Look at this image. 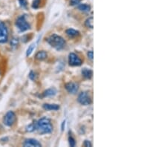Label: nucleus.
Wrapping results in <instances>:
<instances>
[{
    "label": "nucleus",
    "instance_id": "nucleus-1",
    "mask_svg": "<svg viewBox=\"0 0 167 147\" xmlns=\"http://www.w3.org/2000/svg\"><path fill=\"white\" fill-rule=\"evenodd\" d=\"M36 128L41 134H50L53 131V126L50 119L42 117L35 123Z\"/></svg>",
    "mask_w": 167,
    "mask_h": 147
},
{
    "label": "nucleus",
    "instance_id": "nucleus-2",
    "mask_svg": "<svg viewBox=\"0 0 167 147\" xmlns=\"http://www.w3.org/2000/svg\"><path fill=\"white\" fill-rule=\"evenodd\" d=\"M47 42L51 47H53L57 51L62 50L66 45L65 40L62 36L56 35V34H53V35L49 36L47 39Z\"/></svg>",
    "mask_w": 167,
    "mask_h": 147
},
{
    "label": "nucleus",
    "instance_id": "nucleus-3",
    "mask_svg": "<svg viewBox=\"0 0 167 147\" xmlns=\"http://www.w3.org/2000/svg\"><path fill=\"white\" fill-rule=\"evenodd\" d=\"M16 25H17V28L19 29L20 31L24 32L26 30L30 29V24H28V22L25 19V16H21L18 19H17L16 22Z\"/></svg>",
    "mask_w": 167,
    "mask_h": 147
},
{
    "label": "nucleus",
    "instance_id": "nucleus-4",
    "mask_svg": "<svg viewBox=\"0 0 167 147\" xmlns=\"http://www.w3.org/2000/svg\"><path fill=\"white\" fill-rule=\"evenodd\" d=\"M16 121V115L12 111H9L5 115L3 119V122L7 126H11Z\"/></svg>",
    "mask_w": 167,
    "mask_h": 147
},
{
    "label": "nucleus",
    "instance_id": "nucleus-5",
    "mask_svg": "<svg viewBox=\"0 0 167 147\" xmlns=\"http://www.w3.org/2000/svg\"><path fill=\"white\" fill-rule=\"evenodd\" d=\"M8 40V31L5 24L0 21V43H5Z\"/></svg>",
    "mask_w": 167,
    "mask_h": 147
},
{
    "label": "nucleus",
    "instance_id": "nucleus-6",
    "mask_svg": "<svg viewBox=\"0 0 167 147\" xmlns=\"http://www.w3.org/2000/svg\"><path fill=\"white\" fill-rule=\"evenodd\" d=\"M77 100L80 103L84 105V106H88L91 103V99L87 92L80 93L77 98Z\"/></svg>",
    "mask_w": 167,
    "mask_h": 147
},
{
    "label": "nucleus",
    "instance_id": "nucleus-7",
    "mask_svg": "<svg viewBox=\"0 0 167 147\" xmlns=\"http://www.w3.org/2000/svg\"><path fill=\"white\" fill-rule=\"evenodd\" d=\"M68 63L72 66H80L82 65V60L77 54L71 53L68 55Z\"/></svg>",
    "mask_w": 167,
    "mask_h": 147
},
{
    "label": "nucleus",
    "instance_id": "nucleus-8",
    "mask_svg": "<svg viewBox=\"0 0 167 147\" xmlns=\"http://www.w3.org/2000/svg\"><path fill=\"white\" fill-rule=\"evenodd\" d=\"M65 88H66V90L68 91L70 94H76V93L77 92V91L79 89V85H78V84H77V83L71 82V83H67V84H66Z\"/></svg>",
    "mask_w": 167,
    "mask_h": 147
},
{
    "label": "nucleus",
    "instance_id": "nucleus-9",
    "mask_svg": "<svg viewBox=\"0 0 167 147\" xmlns=\"http://www.w3.org/2000/svg\"><path fill=\"white\" fill-rule=\"evenodd\" d=\"M24 146L28 147V146H36L40 147L42 146L41 143L40 142L36 140L35 139H32V138H29L25 140L24 142Z\"/></svg>",
    "mask_w": 167,
    "mask_h": 147
},
{
    "label": "nucleus",
    "instance_id": "nucleus-10",
    "mask_svg": "<svg viewBox=\"0 0 167 147\" xmlns=\"http://www.w3.org/2000/svg\"><path fill=\"white\" fill-rule=\"evenodd\" d=\"M43 108L48 111H56L60 109V106L57 104H44Z\"/></svg>",
    "mask_w": 167,
    "mask_h": 147
},
{
    "label": "nucleus",
    "instance_id": "nucleus-11",
    "mask_svg": "<svg viewBox=\"0 0 167 147\" xmlns=\"http://www.w3.org/2000/svg\"><path fill=\"white\" fill-rule=\"evenodd\" d=\"M66 34H67V35L71 38L77 37V36H78L80 35L79 31H77V30H74V29H72V28H69L68 29V30H66Z\"/></svg>",
    "mask_w": 167,
    "mask_h": 147
},
{
    "label": "nucleus",
    "instance_id": "nucleus-12",
    "mask_svg": "<svg viewBox=\"0 0 167 147\" xmlns=\"http://www.w3.org/2000/svg\"><path fill=\"white\" fill-rule=\"evenodd\" d=\"M82 74L84 77L87 78V79H90L91 78L92 75H93V72L91 69H88V68H83L82 70Z\"/></svg>",
    "mask_w": 167,
    "mask_h": 147
},
{
    "label": "nucleus",
    "instance_id": "nucleus-13",
    "mask_svg": "<svg viewBox=\"0 0 167 147\" xmlns=\"http://www.w3.org/2000/svg\"><path fill=\"white\" fill-rule=\"evenodd\" d=\"M48 54L45 51H40L36 54V59L38 60H44L47 58Z\"/></svg>",
    "mask_w": 167,
    "mask_h": 147
},
{
    "label": "nucleus",
    "instance_id": "nucleus-14",
    "mask_svg": "<svg viewBox=\"0 0 167 147\" xmlns=\"http://www.w3.org/2000/svg\"><path fill=\"white\" fill-rule=\"evenodd\" d=\"M56 94V89H54V88H51V89H48L44 91L43 96L44 97H52V96H54Z\"/></svg>",
    "mask_w": 167,
    "mask_h": 147
},
{
    "label": "nucleus",
    "instance_id": "nucleus-15",
    "mask_svg": "<svg viewBox=\"0 0 167 147\" xmlns=\"http://www.w3.org/2000/svg\"><path fill=\"white\" fill-rule=\"evenodd\" d=\"M85 24L87 28H89L92 29L94 28V19L93 17H89L88 19H86V21L85 22Z\"/></svg>",
    "mask_w": 167,
    "mask_h": 147
},
{
    "label": "nucleus",
    "instance_id": "nucleus-16",
    "mask_svg": "<svg viewBox=\"0 0 167 147\" xmlns=\"http://www.w3.org/2000/svg\"><path fill=\"white\" fill-rule=\"evenodd\" d=\"M78 9H79L80 11H81L88 12L89 11H90L91 7L88 5L81 4V5H80L79 6H78Z\"/></svg>",
    "mask_w": 167,
    "mask_h": 147
},
{
    "label": "nucleus",
    "instance_id": "nucleus-17",
    "mask_svg": "<svg viewBox=\"0 0 167 147\" xmlns=\"http://www.w3.org/2000/svg\"><path fill=\"white\" fill-rule=\"evenodd\" d=\"M35 47H36V43L31 44V45H30V46H29V48H28V50H27V52H26V56H27V57H28V56H30V55L31 54V53L33 52V51L34 50Z\"/></svg>",
    "mask_w": 167,
    "mask_h": 147
},
{
    "label": "nucleus",
    "instance_id": "nucleus-18",
    "mask_svg": "<svg viewBox=\"0 0 167 147\" xmlns=\"http://www.w3.org/2000/svg\"><path fill=\"white\" fill-rule=\"evenodd\" d=\"M35 128H36V126H35V123H31V124H30L29 126H28L26 128L27 131L28 132H33V131L35 130Z\"/></svg>",
    "mask_w": 167,
    "mask_h": 147
},
{
    "label": "nucleus",
    "instance_id": "nucleus-19",
    "mask_svg": "<svg viewBox=\"0 0 167 147\" xmlns=\"http://www.w3.org/2000/svg\"><path fill=\"white\" fill-rule=\"evenodd\" d=\"M19 43V40L17 39V38H13L11 41V46H17Z\"/></svg>",
    "mask_w": 167,
    "mask_h": 147
},
{
    "label": "nucleus",
    "instance_id": "nucleus-20",
    "mask_svg": "<svg viewBox=\"0 0 167 147\" xmlns=\"http://www.w3.org/2000/svg\"><path fill=\"white\" fill-rule=\"evenodd\" d=\"M40 0H34L33 2V4H32V7L34 8H38L39 6H40Z\"/></svg>",
    "mask_w": 167,
    "mask_h": 147
},
{
    "label": "nucleus",
    "instance_id": "nucleus-21",
    "mask_svg": "<svg viewBox=\"0 0 167 147\" xmlns=\"http://www.w3.org/2000/svg\"><path fill=\"white\" fill-rule=\"evenodd\" d=\"M68 140H69V145L71 146H72V147L75 146L76 142H75V140H74V139L72 138V136H69V138H68Z\"/></svg>",
    "mask_w": 167,
    "mask_h": 147
},
{
    "label": "nucleus",
    "instance_id": "nucleus-22",
    "mask_svg": "<svg viewBox=\"0 0 167 147\" xmlns=\"http://www.w3.org/2000/svg\"><path fill=\"white\" fill-rule=\"evenodd\" d=\"M29 78L32 80H34L36 78V74L34 73V72H30V74H29Z\"/></svg>",
    "mask_w": 167,
    "mask_h": 147
},
{
    "label": "nucleus",
    "instance_id": "nucleus-23",
    "mask_svg": "<svg viewBox=\"0 0 167 147\" xmlns=\"http://www.w3.org/2000/svg\"><path fill=\"white\" fill-rule=\"evenodd\" d=\"M81 0H70V3L72 5H78L80 2Z\"/></svg>",
    "mask_w": 167,
    "mask_h": 147
},
{
    "label": "nucleus",
    "instance_id": "nucleus-24",
    "mask_svg": "<svg viewBox=\"0 0 167 147\" xmlns=\"http://www.w3.org/2000/svg\"><path fill=\"white\" fill-rule=\"evenodd\" d=\"M87 55H88V57L90 60H93V57H94V53H93V51H88V54H87Z\"/></svg>",
    "mask_w": 167,
    "mask_h": 147
},
{
    "label": "nucleus",
    "instance_id": "nucleus-25",
    "mask_svg": "<svg viewBox=\"0 0 167 147\" xmlns=\"http://www.w3.org/2000/svg\"><path fill=\"white\" fill-rule=\"evenodd\" d=\"M19 3H20V5L23 7H26L27 6V2H26V0H19Z\"/></svg>",
    "mask_w": 167,
    "mask_h": 147
},
{
    "label": "nucleus",
    "instance_id": "nucleus-26",
    "mask_svg": "<svg viewBox=\"0 0 167 147\" xmlns=\"http://www.w3.org/2000/svg\"><path fill=\"white\" fill-rule=\"evenodd\" d=\"M84 146H87V147H91V142L89 141V140H85L84 141Z\"/></svg>",
    "mask_w": 167,
    "mask_h": 147
}]
</instances>
